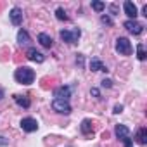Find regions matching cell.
<instances>
[{
	"mask_svg": "<svg viewBox=\"0 0 147 147\" xmlns=\"http://www.w3.org/2000/svg\"><path fill=\"white\" fill-rule=\"evenodd\" d=\"M9 19L14 26H21L23 24V9L21 7H12L9 12Z\"/></svg>",
	"mask_w": 147,
	"mask_h": 147,
	"instance_id": "cell-7",
	"label": "cell"
},
{
	"mask_svg": "<svg viewBox=\"0 0 147 147\" xmlns=\"http://www.w3.org/2000/svg\"><path fill=\"white\" fill-rule=\"evenodd\" d=\"M76 64L83 66V55H82V54H78V57H76Z\"/></svg>",
	"mask_w": 147,
	"mask_h": 147,
	"instance_id": "cell-28",
	"label": "cell"
},
{
	"mask_svg": "<svg viewBox=\"0 0 147 147\" xmlns=\"http://www.w3.org/2000/svg\"><path fill=\"white\" fill-rule=\"evenodd\" d=\"M90 69L92 71H104V73H107V67L102 64V61L100 59H97V57H94L92 61H90Z\"/></svg>",
	"mask_w": 147,
	"mask_h": 147,
	"instance_id": "cell-16",
	"label": "cell"
},
{
	"mask_svg": "<svg viewBox=\"0 0 147 147\" xmlns=\"http://www.w3.org/2000/svg\"><path fill=\"white\" fill-rule=\"evenodd\" d=\"M30 42H31V38H30L28 31H26V30H19V31H18V43H19L21 47H24V45H28Z\"/></svg>",
	"mask_w": 147,
	"mask_h": 147,
	"instance_id": "cell-15",
	"label": "cell"
},
{
	"mask_svg": "<svg viewBox=\"0 0 147 147\" xmlns=\"http://www.w3.org/2000/svg\"><path fill=\"white\" fill-rule=\"evenodd\" d=\"M142 16H145V18H147V5H144V7H142Z\"/></svg>",
	"mask_w": 147,
	"mask_h": 147,
	"instance_id": "cell-29",
	"label": "cell"
},
{
	"mask_svg": "<svg viewBox=\"0 0 147 147\" xmlns=\"http://www.w3.org/2000/svg\"><path fill=\"white\" fill-rule=\"evenodd\" d=\"M114 49H116V52H118L119 55H130V54L133 52L131 42H130L126 36H119V38H116V45H114Z\"/></svg>",
	"mask_w": 147,
	"mask_h": 147,
	"instance_id": "cell-3",
	"label": "cell"
},
{
	"mask_svg": "<svg viewBox=\"0 0 147 147\" xmlns=\"http://www.w3.org/2000/svg\"><path fill=\"white\" fill-rule=\"evenodd\" d=\"M135 140H137L140 145H147V128H145V126H142V128L137 130V133H135Z\"/></svg>",
	"mask_w": 147,
	"mask_h": 147,
	"instance_id": "cell-13",
	"label": "cell"
},
{
	"mask_svg": "<svg viewBox=\"0 0 147 147\" xmlns=\"http://www.w3.org/2000/svg\"><path fill=\"white\" fill-rule=\"evenodd\" d=\"M92 9L97 11V12H102V11L106 9V4H104V2H97V0H94V2H92Z\"/></svg>",
	"mask_w": 147,
	"mask_h": 147,
	"instance_id": "cell-20",
	"label": "cell"
},
{
	"mask_svg": "<svg viewBox=\"0 0 147 147\" xmlns=\"http://www.w3.org/2000/svg\"><path fill=\"white\" fill-rule=\"evenodd\" d=\"M55 18H57L59 21H69V16L66 14V11H64L62 7H59V9H55Z\"/></svg>",
	"mask_w": 147,
	"mask_h": 147,
	"instance_id": "cell-19",
	"label": "cell"
},
{
	"mask_svg": "<svg viewBox=\"0 0 147 147\" xmlns=\"http://www.w3.org/2000/svg\"><path fill=\"white\" fill-rule=\"evenodd\" d=\"M35 78H36V75L30 66H19L14 71V80L21 85H31L35 82Z\"/></svg>",
	"mask_w": 147,
	"mask_h": 147,
	"instance_id": "cell-1",
	"label": "cell"
},
{
	"mask_svg": "<svg viewBox=\"0 0 147 147\" xmlns=\"http://www.w3.org/2000/svg\"><path fill=\"white\" fill-rule=\"evenodd\" d=\"M114 135L123 142L125 138H130V137H131V131H130V128L125 126V125H116V126H114Z\"/></svg>",
	"mask_w": 147,
	"mask_h": 147,
	"instance_id": "cell-10",
	"label": "cell"
},
{
	"mask_svg": "<svg viewBox=\"0 0 147 147\" xmlns=\"http://www.w3.org/2000/svg\"><path fill=\"white\" fill-rule=\"evenodd\" d=\"M109 11H111V16H118L119 14V7L116 4H109Z\"/></svg>",
	"mask_w": 147,
	"mask_h": 147,
	"instance_id": "cell-21",
	"label": "cell"
},
{
	"mask_svg": "<svg viewBox=\"0 0 147 147\" xmlns=\"http://www.w3.org/2000/svg\"><path fill=\"white\" fill-rule=\"evenodd\" d=\"M54 97L55 99H62V100H69V97H71V87H67V85L57 87L54 90Z\"/></svg>",
	"mask_w": 147,
	"mask_h": 147,
	"instance_id": "cell-9",
	"label": "cell"
},
{
	"mask_svg": "<svg viewBox=\"0 0 147 147\" xmlns=\"http://www.w3.org/2000/svg\"><path fill=\"white\" fill-rule=\"evenodd\" d=\"M52 109L55 113H59V114H64V116L71 114V111H73L69 100H62V99H54L52 100Z\"/></svg>",
	"mask_w": 147,
	"mask_h": 147,
	"instance_id": "cell-4",
	"label": "cell"
},
{
	"mask_svg": "<svg viewBox=\"0 0 147 147\" xmlns=\"http://www.w3.org/2000/svg\"><path fill=\"white\" fill-rule=\"evenodd\" d=\"M38 42H40V45H42V47H45V49H50V47L54 45L52 36H50V35H47V33H40V35H38Z\"/></svg>",
	"mask_w": 147,
	"mask_h": 147,
	"instance_id": "cell-14",
	"label": "cell"
},
{
	"mask_svg": "<svg viewBox=\"0 0 147 147\" xmlns=\"http://www.w3.org/2000/svg\"><path fill=\"white\" fill-rule=\"evenodd\" d=\"M4 94H5V92H4L2 88H0V100H2V99H4Z\"/></svg>",
	"mask_w": 147,
	"mask_h": 147,
	"instance_id": "cell-30",
	"label": "cell"
},
{
	"mask_svg": "<svg viewBox=\"0 0 147 147\" xmlns=\"http://www.w3.org/2000/svg\"><path fill=\"white\" fill-rule=\"evenodd\" d=\"M123 26L126 28V31L128 33H131L133 36H138V35H142L144 33V24L142 23H138L137 19H126L125 23H123Z\"/></svg>",
	"mask_w": 147,
	"mask_h": 147,
	"instance_id": "cell-5",
	"label": "cell"
},
{
	"mask_svg": "<svg viewBox=\"0 0 147 147\" xmlns=\"http://www.w3.org/2000/svg\"><path fill=\"white\" fill-rule=\"evenodd\" d=\"M145 57H147V54H145L144 43H137V59L138 61H145Z\"/></svg>",
	"mask_w": 147,
	"mask_h": 147,
	"instance_id": "cell-18",
	"label": "cell"
},
{
	"mask_svg": "<svg viewBox=\"0 0 147 147\" xmlns=\"http://www.w3.org/2000/svg\"><path fill=\"white\" fill-rule=\"evenodd\" d=\"M80 130H82V133H83V135L92 133V131H94L92 121H90V119H83V121H82V125H80Z\"/></svg>",
	"mask_w": 147,
	"mask_h": 147,
	"instance_id": "cell-17",
	"label": "cell"
},
{
	"mask_svg": "<svg viewBox=\"0 0 147 147\" xmlns=\"http://www.w3.org/2000/svg\"><path fill=\"white\" fill-rule=\"evenodd\" d=\"M123 144H125V147H133V138H131V137H130V138H125Z\"/></svg>",
	"mask_w": 147,
	"mask_h": 147,
	"instance_id": "cell-26",
	"label": "cell"
},
{
	"mask_svg": "<svg viewBox=\"0 0 147 147\" xmlns=\"http://www.w3.org/2000/svg\"><path fill=\"white\" fill-rule=\"evenodd\" d=\"M0 145H9V140L5 137H2V135H0Z\"/></svg>",
	"mask_w": 147,
	"mask_h": 147,
	"instance_id": "cell-27",
	"label": "cell"
},
{
	"mask_svg": "<svg viewBox=\"0 0 147 147\" xmlns=\"http://www.w3.org/2000/svg\"><path fill=\"white\" fill-rule=\"evenodd\" d=\"M59 36L62 42L66 43H76L82 36V30L80 28H73V30H61L59 31Z\"/></svg>",
	"mask_w": 147,
	"mask_h": 147,
	"instance_id": "cell-2",
	"label": "cell"
},
{
	"mask_svg": "<svg viewBox=\"0 0 147 147\" xmlns=\"http://www.w3.org/2000/svg\"><path fill=\"white\" fill-rule=\"evenodd\" d=\"M102 87H104V88H111V87H113V82H111L109 78H104V80H102Z\"/></svg>",
	"mask_w": 147,
	"mask_h": 147,
	"instance_id": "cell-23",
	"label": "cell"
},
{
	"mask_svg": "<svg viewBox=\"0 0 147 147\" xmlns=\"http://www.w3.org/2000/svg\"><path fill=\"white\" fill-rule=\"evenodd\" d=\"M26 57H28L30 61H33V62H38V64H42V62L45 61V55H43L40 50H36L35 47H30V49L26 50Z\"/></svg>",
	"mask_w": 147,
	"mask_h": 147,
	"instance_id": "cell-8",
	"label": "cell"
},
{
	"mask_svg": "<svg viewBox=\"0 0 147 147\" xmlns=\"http://www.w3.org/2000/svg\"><path fill=\"white\" fill-rule=\"evenodd\" d=\"M100 23L106 24V26H113V19H111L109 16H102V18H100Z\"/></svg>",
	"mask_w": 147,
	"mask_h": 147,
	"instance_id": "cell-22",
	"label": "cell"
},
{
	"mask_svg": "<svg viewBox=\"0 0 147 147\" xmlns=\"http://www.w3.org/2000/svg\"><path fill=\"white\" fill-rule=\"evenodd\" d=\"M19 125H21L23 131H26V133H33V131H36V130H38V121H36L35 118H31V116L23 118Z\"/></svg>",
	"mask_w": 147,
	"mask_h": 147,
	"instance_id": "cell-6",
	"label": "cell"
},
{
	"mask_svg": "<svg viewBox=\"0 0 147 147\" xmlns=\"http://www.w3.org/2000/svg\"><path fill=\"white\" fill-rule=\"evenodd\" d=\"M123 9H125V14H126L130 19H137V16H138V9H137V5H135L133 2L126 0V2L123 4Z\"/></svg>",
	"mask_w": 147,
	"mask_h": 147,
	"instance_id": "cell-11",
	"label": "cell"
},
{
	"mask_svg": "<svg viewBox=\"0 0 147 147\" xmlns=\"http://www.w3.org/2000/svg\"><path fill=\"white\" fill-rule=\"evenodd\" d=\"M113 113H114V114L123 113V106H121V104H116V106H114V109H113Z\"/></svg>",
	"mask_w": 147,
	"mask_h": 147,
	"instance_id": "cell-25",
	"label": "cell"
},
{
	"mask_svg": "<svg viewBox=\"0 0 147 147\" xmlns=\"http://www.w3.org/2000/svg\"><path fill=\"white\" fill-rule=\"evenodd\" d=\"M14 100H16V104L19 106V107H23V109H28L30 106H31V100H30V97L28 95H14Z\"/></svg>",
	"mask_w": 147,
	"mask_h": 147,
	"instance_id": "cell-12",
	"label": "cell"
},
{
	"mask_svg": "<svg viewBox=\"0 0 147 147\" xmlns=\"http://www.w3.org/2000/svg\"><path fill=\"white\" fill-rule=\"evenodd\" d=\"M90 95H94V97L100 99V92H99V88H90Z\"/></svg>",
	"mask_w": 147,
	"mask_h": 147,
	"instance_id": "cell-24",
	"label": "cell"
}]
</instances>
